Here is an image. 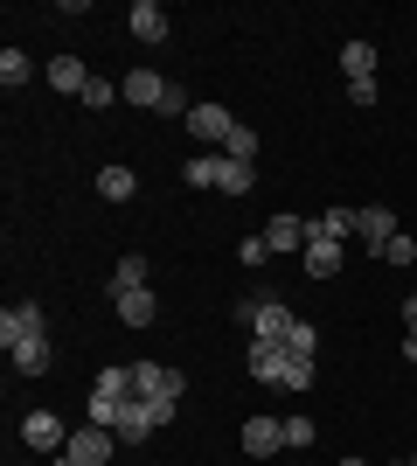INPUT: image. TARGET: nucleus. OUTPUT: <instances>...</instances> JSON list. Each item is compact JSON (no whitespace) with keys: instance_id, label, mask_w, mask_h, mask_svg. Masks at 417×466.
<instances>
[{"instance_id":"1","label":"nucleus","mask_w":417,"mask_h":466,"mask_svg":"<svg viewBox=\"0 0 417 466\" xmlns=\"http://www.w3.org/2000/svg\"><path fill=\"white\" fill-rule=\"evenodd\" d=\"M21 446L42 452V460H56V452L70 446V425H63V410H28V418H21Z\"/></svg>"},{"instance_id":"2","label":"nucleus","mask_w":417,"mask_h":466,"mask_svg":"<svg viewBox=\"0 0 417 466\" xmlns=\"http://www.w3.org/2000/svg\"><path fill=\"white\" fill-rule=\"evenodd\" d=\"M133 370V397L139 404H154V397H174L181 404V370H167V362H125Z\"/></svg>"},{"instance_id":"3","label":"nucleus","mask_w":417,"mask_h":466,"mask_svg":"<svg viewBox=\"0 0 417 466\" xmlns=\"http://www.w3.org/2000/svg\"><path fill=\"white\" fill-rule=\"evenodd\" d=\"M35 334H49V320H42L35 299H15V307L0 313V349H21V341H35Z\"/></svg>"},{"instance_id":"4","label":"nucleus","mask_w":417,"mask_h":466,"mask_svg":"<svg viewBox=\"0 0 417 466\" xmlns=\"http://www.w3.org/2000/svg\"><path fill=\"white\" fill-rule=\"evenodd\" d=\"M63 452H70V460H77V466H104V460H112V452H119V431H104V425H77V431H70V446H63Z\"/></svg>"},{"instance_id":"5","label":"nucleus","mask_w":417,"mask_h":466,"mask_svg":"<svg viewBox=\"0 0 417 466\" xmlns=\"http://www.w3.org/2000/svg\"><path fill=\"white\" fill-rule=\"evenodd\" d=\"M243 452H251V460L285 452V418H243Z\"/></svg>"},{"instance_id":"6","label":"nucleus","mask_w":417,"mask_h":466,"mask_svg":"<svg viewBox=\"0 0 417 466\" xmlns=\"http://www.w3.org/2000/svg\"><path fill=\"white\" fill-rule=\"evenodd\" d=\"M125 28H133L139 42H167V28H174V21H167V7H160V0H133V7H125Z\"/></svg>"},{"instance_id":"7","label":"nucleus","mask_w":417,"mask_h":466,"mask_svg":"<svg viewBox=\"0 0 417 466\" xmlns=\"http://www.w3.org/2000/svg\"><path fill=\"white\" fill-rule=\"evenodd\" d=\"M188 133H195V139H209V147L223 154V139L237 133V118L223 112V105H195V112H188Z\"/></svg>"},{"instance_id":"8","label":"nucleus","mask_w":417,"mask_h":466,"mask_svg":"<svg viewBox=\"0 0 417 466\" xmlns=\"http://www.w3.org/2000/svg\"><path fill=\"white\" fill-rule=\"evenodd\" d=\"M160 91H167V77H160V70H125V84H119L125 105H146V112H160Z\"/></svg>"},{"instance_id":"9","label":"nucleus","mask_w":417,"mask_h":466,"mask_svg":"<svg viewBox=\"0 0 417 466\" xmlns=\"http://www.w3.org/2000/svg\"><path fill=\"white\" fill-rule=\"evenodd\" d=\"M264 244H272V251H306V216H272V223H264Z\"/></svg>"},{"instance_id":"10","label":"nucleus","mask_w":417,"mask_h":466,"mask_svg":"<svg viewBox=\"0 0 417 466\" xmlns=\"http://www.w3.org/2000/svg\"><path fill=\"white\" fill-rule=\"evenodd\" d=\"M355 237H369V244H390V237H397V216L382 209V202H369V209H355Z\"/></svg>"},{"instance_id":"11","label":"nucleus","mask_w":417,"mask_h":466,"mask_svg":"<svg viewBox=\"0 0 417 466\" xmlns=\"http://www.w3.org/2000/svg\"><path fill=\"white\" fill-rule=\"evenodd\" d=\"M243 362H251V376H258V383H285V349H272V341H251V349H243Z\"/></svg>"},{"instance_id":"12","label":"nucleus","mask_w":417,"mask_h":466,"mask_svg":"<svg viewBox=\"0 0 417 466\" xmlns=\"http://www.w3.org/2000/svg\"><path fill=\"white\" fill-rule=\"evenodd\" d=\"M42 77L56 84V91H63V97H84V84H91V70H84V63H77V56H56V63H49V70H42Z\"/></svg>"},{"instance_id":"13","label":"nucleus","mask_w":417,"mask_h":466,"mask_svg":"<svg viewBox=\"0 0 417 466\" xmlns=\"http://www.w3.org/2000/svg\"><path fill=\"white\" fill-rule=\"evenodd\" d=\"M125 404H133V397H104V390H91V404H84V425H104V431H119Z\"/></svg>"},{"instance_id":"14","label":"nucleus","mask_w":417,"mask_h":466,"mask_svg":"<svg viewBox=\"0 0 417 466\" xmlns=\"http://www.w3.org/2000/svg\"><path fill=\"white\" fill-rule=\"evenodd\" d=\"M154 313H160V299H154L146 286H139V292H119V320H125V328H154Z\"/></svg>"},{"instance_id":"15","label":"nucleus","mask_w":417,"mask_h":466,"mask_svg":"<svg viewBox=\"0 0 417 466\" xmlns=\"http://www.w3.org/2000/svg\"><path fill=\"white\" fill-rule=\"evenodd\" d=\"M216 188H223V195H251V188H258V167H251V160H230V154H223Z\"/></svg>"},{"instance_id":"16","label":"nucleus","mask_w":417,"mask_h":466,"mask_svg":"<svg viewBox=\"0 0 417 466\" xmlns=\"http://www.w3.org/2000/svg\"><path fill=\"white\" fill-rule=\"evenodd\" d=\"M334 272H341V244L313 237V244H306V279H334Z\"/></svg>"},{"instance_id":"17","label":"nucleus","mask_w":417,"mask_h":466,"mask_svg":"<svg viewBox=\"0 0 417 466\" xmlns=\"http://www.w3.org/2000/svg\"><path fill=\"white\" fill-rule=\"evenodd\" d=\"M7 355H15V370H21V376H42L56 349H49V334H35V341H21V349H7Z\"/></svg>"},{"instance_id":"18","label":"nucleus","mask_w":417,"mask_h":466,"mask_svg":"<svg viewBox=\"0 0 417 466\" xmlns=\"http://www.w3.org/2000/svg\"><path fill=\"white\" fill-rule=\"evenodd\" d=\"M154 418H146V404H125V418H119V446H146V439H154Z\"/></svg>"},{"instance_id":"19","label":"nucleus","mask_w":417,"mask_h":466,"mask_svg":"<svg viewBox=\"0 0 417 466\" xmlns=\"http://www.w3.org/2000/svg\"><path fill=\"white\" fill-rule=\"evenodd\" d=\"M341 70H348V84L376 77V42H348V49H341Z\"/></svg>"},{"instance_id":"20","label":"nucleus","mask_w":417,"mask_h":466,"mask_svg":"<svg viewBox=\"0 0 417 466\" xmlns=\"http://www.w3.org/2000/svg\"><path fill=\"white\" fill-rule=\"evenodd\" d=\"M98 195H104V202H133V195H139V175H133V167H104V175H98Z\"/></svg>"},{"instance_id":"21","label":"nucleus","mask_w":417,"mask_h":466,"mask_svg":"<svg viewBox=\"0 0 417 466\" xmlns=\"http://www.w3.org/2000/svg\"><path fill=\"white\" fill-rule=\"evenodd\" d=\"M216 175H223V154H195L188 167H181V181H188V188H216Z\"/></svg>"},{"instance_id":"22","label":"nucleus","mask_w":417,"mask_h":466,"mask_svg":"<svg viewBox=\"0 0 417 466\" xmlns=\"http://www.w3.org/2000/svg\"><path fill=\"white\" fill-rule=\"evenodd\" d=\"M146 286V258H119V272H112V299L119 292H139Z\"/></svg>"},{"instance_id":"23","label":"nucleus","mask_w":417,"mask_h":466,"mask_svg":"<svg viewBox=\"0 0 417 466\" xmlns=\"http://www.w3.org/2000/svg\"><path fill=\"white\" fill-rule=\"evenodd\" d=\"M28 77H35V63L21 56V49H0V84L15 91V84H28Z\"/></svg>"},{"instance_id":"24","label":"nucleus","mask_w":417,"mask_h":466,"mask_svg":"<svg viewBox=\"0 0 417 466\" xmlns=\"http://www.w3.org/2000/svg\"><path fill=\"white\" fill-rule=\"evenodd\" d=\"M320 349V328L313 320H293V334H285V355H313Z\"/></svg>"},{"instance_id":"25","label":"nucleus","mask_w":417,"mask_h":466,"mask_svg":"<svg viewBox=\"0 0 417 466\" xmlns=\"http://www.w3.org/2000/svg\"><path fill=\"white\" fill-rule=\"evenodd\" d=\"M382 265H417V244H411V230H397V237H390V244H382Z\"/></svg>"},{"instance_id":"26","label":"nucleus","mask_w":417,"mask_h":466,"mask_svg":"<svg viewBox=\"0 0 417 466\" xmlns=\"http://www.w3.org/2000/svg\"><path fill=\"white\" fill-rule=\"evenodd\" d=\"M223 154H230V160H258V133H251V126H237V133L223 139Z\"/></svg>"},{"instance_id":"27","label":"nucleus","mask_w":417,"mask_h":466,"mask_svg":"<svg viewBox=\"0 0 417 466\" xmlns=\"http://www.w3.org/2000/svg\"><path fill=\"white\" fill-rule=\"evenodd\" d=\"M313 383V355H285V383L278 390H306Z\"/></svg>"},{"instance_id":"28","label":"nucleus","mask_w":417,"mask_h":466,"mask_svg":"<svg viewBox=\"0 0 417 466\" xmlns=\"http://www.w3.org/2000/svg\"><path fill=\"white\" fill-rule=\"evenodd\" d=\"M84 105H91V112H104V105H119V84L91 77V84H84Z\"/></svg>"},{"instance_id":"29","label":"nucleus","mask_w":417,"mask_h":466,"mask_svg":"<svg viewBox=\"0 0 417 466\" xmlns=\"http://www.w3.org/2000/svg\"><path fill=\"white\" fill-rule=\"evenodd\" d=\"M160 112H167V118H188V112H195V105H188V91H181L174 77H167V91H160Z\"/></svg>"},{"instance_id":"30","label":"nucleus","mask_w":417,"mask_h":466,"mask_svg":"<svg viewBox=\"0 0 417 466\" xmlns=\"http://www.w3.org/2000/svg\"><path fill=\"white\" fill-rule=\"evenodd\" d=\"M313 439H320V431H313V418H285V446H313Z\"/></svg>"},{"instance_id":"31","label":"nucleus","mask_w":417,"mask_h":466,"mask_svg":"<svg viewBox=\"0 0 417 466\" xmlns=\"http://www.w3.org/2000/svg\"><path fill=\"white\" fill-rule=\"evenodd\" d=\"M237 258H243V265H264V258H272V244H264V230H258V237H243V244H237Z\"/></svg>"},{"instance_id":"32","label":"nucleus","mask_w":417,"mask_h":466,"mask_svg":"<svg viewBox=\"0 0 417 466\" xmlns=\"http://www.w3.org/2000/svg\"><path fill=\"white\" fill-rule=\"evenodd\" d=\"M348 105H362V112H369V105H376V77H362V84H348Z\"/></svg>"},{"instance_id":"33","label":"nucleus","mask_w":417,"mask_h":466,"mask_svg":"<svg viewBox=\"0 0 417 466\" xmlns=\"http://www.w3.org/2000/svg\"><path fill=\"white\" fill-rule=\"evenodd\" d=\"M403 362H417V328H411V334H403Z\"/></svg>"},{"instance_id":"34","label":"nucleus","mask_w":417,"mask_h":466,"mask_svg":"<svg viewBox=\"0 0 417 466\" xmlns=\"http://www.w3.org/2000/svg\"><path fill=\"white\" fill-rule=\"evenodd\" d=\"M403 328H417V299H403Z\"/></svg>"},{"instance_id":"35","label":"nucleus","mask_w":417,"mask_h":466,"mask_svg":"<svg viewBox=\"0 0 417 466\" xmlns=\"http://www.w3.org/2000/svg\"><path fill=\"white\" fill-rule=\"evenodd\" d=\"M49 466H77V460H70V452H56V460H49Z\"/></svg>"},{"instance_id":"36","label":"nucleus","mask_w":417,"mask_h":466,"mask_svg":"<svg viewBox=\"0 0 417 466\" xmlns=\"http://www.w3.org/2000/svg\"><path fill=\"white\" fill-rule=\"evenodd\" d=\"M341 466H369V460H341Z\"/></svg>"},{"instance_id":"37","label":"nucleus","mask_w":417,"mask_h":466,"mask_svg":"<svg viewBox=\"0 0 417 466\" xmlns=\"http://www.w3.org/2000/svg\"><path fill=\"white\" fill-rule=\"evenodd\" d=\"M397 466H411V460H397Z\"/></svg>"}]
</instances>
